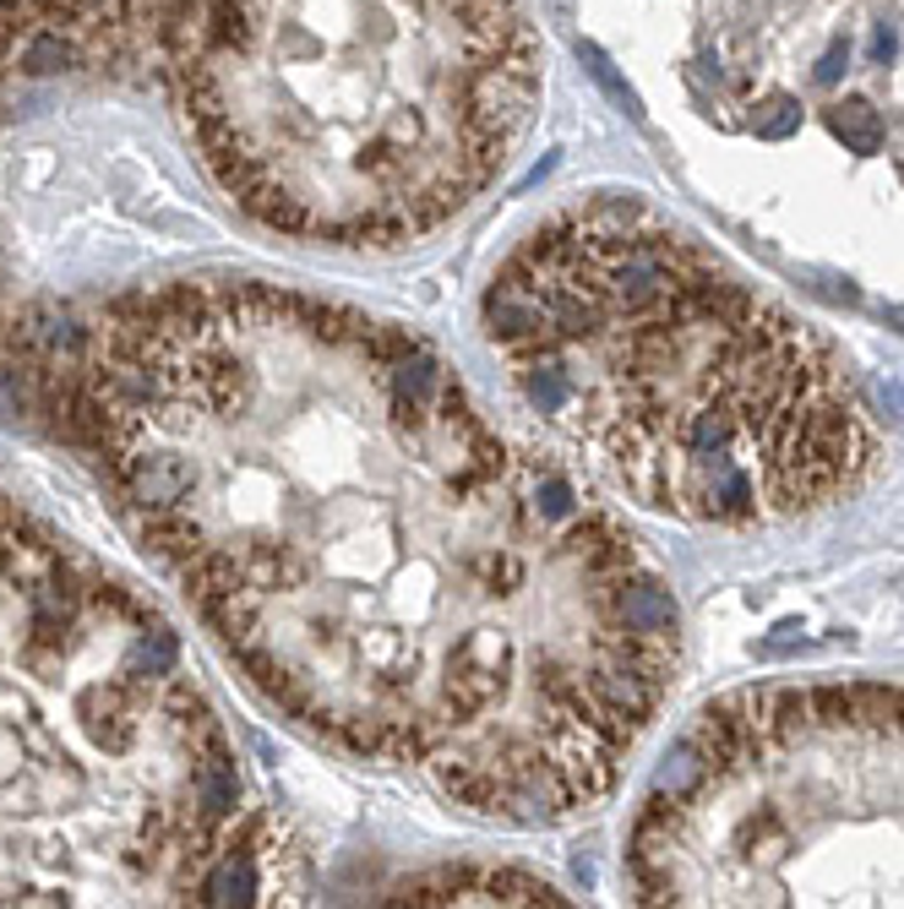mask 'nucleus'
<instances>
[{"instance_id": "1a4fd4ad", "label": "nucleus", "mask_w": 904, "mask_h": 909, "mask_svg": "<svg viewBox=\"0 0 904 909\" xmlns=\"http://www.w3.org/2000/svg\"><path fill=\"white\" fill-rule=\"evenodd\" d=\"M796 125H801V104H796V98H763V104L752 109V131H758L763 142H785Z\"/></svg>"}, {"instance_id": "7ed1b4c3", "label": "nucleus", "mask_w": 904, "mask_h": 909, "mask_svg": "<svg viewBox=\"0 0 904 909\" xmlns=\"http://www.w3.org/2000/svg\"><path fill=\"white\" fill-rule=\"evenodd\" d=\"M180 632L0 485V905H289Z\"/></svg>"}, {"instance_id": "423d86ee", "label": "nucleus", "mask_w": 904, "mask_h": 909, "mask_svg": "<svg viewBox=\"0 0 904 909\" xmlns=\"http://www.w3.org/2000/svg\"><path fill=\"white\" fill-rule=\"evenodd\" d=\"M399 905H567L550 883L539 877H512V872H479V877H448L409 888Z\"/></svg>"}, {"instance_id": "9d476101", "label": "nucleus", "mask_w": 904, "mask_h": 909, "mask_svg": "<svg viewBox=\"0 0 904 909\" xmlns=\"http://www.w3.org/2000/svg\"><path fill=\"white\" fill-rule=\"evenodd\" d=\"M845 60H851V44L845 38H834L829 49H823V60H818V82L829 87V82H840L845 76Z\"/></svg>"}, {"instance_id": "f257e3e1", "label": "nucleus", "mask_w": 904, "mask_h": 909, "mask_svg": "<svg viewBox=\"0 0 904 909\" xmlns=\"http://www.w3.org/2000/svg\"><path fill=\"white\" fill-rule=\"evenodd\" d=\"M55 409L278 714L479 817L610 796L676 681L665 572L399 322L158 284L93 322Z\"/></svg>"}, {"instance_id": "6e6552de", "label": "nucleus", "mask_w": 904, "mask_h": 909, "mask_svg": "<svg viewBox=\"0 0 904 909\" xmlns=\"http://www.w3.org/2000/svg\"><path fill=\"white\" fill-rule=\"evenodd\" d=\"M578 60L588 65V76H594V82H599V87H605V93H610V98H616V104H621V109L632 115V120H643V98H638V93H632V87L621 82V71L610 65V55H605L599 44L578 38Z\"/></svg>"}, {"instance_id": "39448f33", "label": "nucleus", "mask_w": 904, "mask_h": 909, "mask_svg": "<svg viewBox=\"0 0 904 909\" xmlns=\"http://www.w3.org/2000/svg\"><path fill=\"white\" fill-rule=\"evenodd\" d=\"M627 877L638 905H904V686L709 703L638 806Z\"/></svg>"}, {"instance_id": "0eeeda50", "label": "nucleus", "mask_w": 904, "mask_h": 909, "mask_svg": "<svg viewBox=\"0 0 904 909\" xmlns=\"http://www.w3.org/2000/svg\"><path fill=\"white\" fill-rule=\"evenodd\" d=\"M829 131H834L851 153H861V158H872V153L883 147V120L872 115L867 98H845V104H834V109H829Z\"/></svg>"}, {"instance_id": "9b49d317", "label": "nucleus", "mask_w": 904, "mask_h": 909, "mask_svg": "<svg viewBox=\"0 0 904 909\" xmlns=\"http://www.w3.org/2000/svg\"><path fill=\"white\" fill-rule=\"evenodd\" d=\"M894 49H900V38H894L889 27H878V38H872V55H878V60H894Z\"/></svg>"}, {"instance_id": "20e7f679", "label": "nucleus", "mask_w": 904, "mask_h": 909, "mask_svg": "<svg viewBox=\"0 0 904 909\" xmlns=\"http://www.w3.org/2000/svg\"><path fill=\"white\" fill-rule=\"evenodd\" d=\"M164 65L224 196L328 246L448 224L539 98L512 0H164Z\"/></svg>"}, {"instance_id": "f03ea898", "label": "nucleus", "mask_w": 904, "mask_h": 909, "mask_svg": "<svg viewBox=\"0 0 904 909\" xmlns=\"http://www.w3.org/2000/svg\"><path fill=\"white\" fill-rule=\"evenodd\" d=\"M485 338L556 436L681 523H780L878 457L840 349L638 196L539 224L485 289Z\"/></svg>"}]
</instances>
